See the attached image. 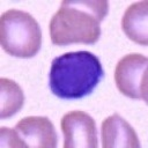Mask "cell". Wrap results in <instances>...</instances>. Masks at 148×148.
<instances>
[{
    "mask_svg": "<svg viewBox=\"0 0 148 148\" xmlns=\"http://www.w3.org/2000/svg\"><path fill=\"white\" fill-rule=\"evenodd\" d=\"M24 103L22 88L8 77L0 79V118L5 119L18 112Z\"/></svg>",
    "mask_w": 148,
    "mask_h": 148,
    "instance_id": "cell-9",
    "label": "cell"
},
{
    "mask_svg": "<svg viewBox=\"0 0 148 148\" xmlns=\"http://www.w3.org/2000/svg\"><path fill=\"white\" fill-rule=\"evenodd\" d=\"M147 66L148 59L141 53L124 56L114 69V82L118 90L130 98L143 99L147 103Z\"/></svg>",
    "mask_w": 148,
    "mask_h": 148,
    "instance_id": "cell-4",
    "label": "cell"
},
{
    "mask_svg": "<svg viewBox=\"0 0 148 148\" xmlns=\"http://www.w3.org/2000/svg\"><path fill=\"white\" fill-rule=\"evenodd\" d=\"M0 145L1 147H27L15 128L5 126L0 128Z\"/></svg>",
    "mask_w": 148,
    "mask_h": 148,
    "instance_id": "cell-10",
    "label": "cell"
},
{
    "mask_svg": "<svg viewBox=\"0 0 148 148\" xmlns=\"http://www.w3.org/2000/svg\"><path fill=\"white\" fill-rule=\"evenodd\" d=\"M147 1L131 3L121 18V29L125 35L136 44L146 46L148 44V23H147Z\"/></svg>",
    "mask_w": 148,
    "mask_h": 148,
    "instance_id": "cell-8",
    "label": "cell"
},
{
    "mask_svg": "<svg viewBox=\"0 0 148 148\" xmlns=\"http://www.w3.org/2000/svg\"><path fill=\"white\" fill-rule=\"evenodd\" d=\"M104 148H139L140 141L134 128L118 113L106 117L101 126Z\"/></svg>",
    "mask_w": 148,
    "mask_h": 148,
    "instance_id": "cell-7",
    "label": "cell"
},
{
    "mask_svg": "<svg viewBox=\"0 0 148 148\" xmlns=\"http://www.w3.org/2000/svg\"><path fill=\"white\" fill-rule=\"evenodd\" d=\"M0 42L9 56L32 58L40 49L42 30L32 15L12 8L0 17Z\"/></svg>",
    "mask_w": 148,
    "mask_h": 148,
    "instance_id": "cell-3",
    "label": "cell"
},
{
    "mask_svg": "<svg viewBox=\"0 0 148 148\" xmlns=\"http://www.w3.org/2000/svg\"><path fill=\"white\" fill-rule=\"evenodd\" d=\"M108 12L106 0L61 1L49 24L51 42L59 46L95 44L101 37V22Z\"/></svg>",
    "mask_w": 148,
    "mask_h": 148,
    "instance_id": "cell-1",
    "label": "cell"
},
{
    "mask_svg": "<svg viewBox=\"0 0 148 148\" xmlns=\"http://www.w3.org/2000/svg\"><path fill=\"white\" fill-rule=\"evenodd\" d=\"M14 128L27 147L53 148L57 146L58 135L52 121L47 117H24L18 120Z\"/></svg>",
    "mask_w": 148,
    "mask_h": 148,
    "instance_id": "cell-6",
    "label": "cell"
},
{
    "mask_svg": "<svg viewBox=\"0 0 148 148\" xmlns=\"http://www.w3.org/2000/svg\"><path fill=\"white\" fill-rule=\"evenodd\" d=\"M99 59L89 51L67 52L51 62L49 86L59 98L77 99L89 95L103 77Z\"/></svg>",
    "mask_w": 148,
    "mask_h": 148,
    "instance_id": "cell-2",
    "label": "cell"
},
{
    "mask_svg": "<svg viewBox=\"0 0 148 148\" xmlns=\"http://www.w3.org/2000/svg\"><path fill=\"white\" fill-rule=\"evenodd\" d=\"M65 148H96L97 130L94 118L84 111L65 113L60 121Z\"/></svg>",
    "mask_w": 148,
    "mask_h": 148,
    "instance_id": "cell-5",
    "label": "cell"
}]
</instances>
